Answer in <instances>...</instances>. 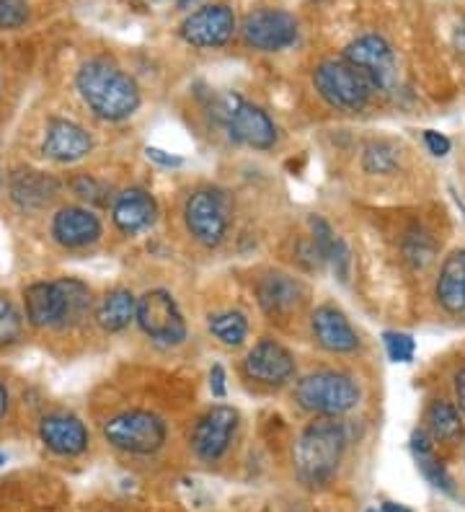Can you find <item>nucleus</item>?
I'll use <instances>...</instances> for the list:
<instances>
[{"mask_svg":"<svg viewBox=\"0 0 465 512\" xmlns=\"http://www.w3.org/2000/svg\"><path fill=\"white\" fill-rule=\"evenodd\" d=\"M75 86L86 107L106 122H122L140 107L137 83L122 68L101 57H93L81 65L75 75Z\"/></svg>","mask_w":465,"mask_h":512,"instance_id":"obj_1","label":"nucleus"},{"mask_svg":"<svg viewBox=\"0 0 465 512\" xmlns=\"http://www.w3.org/2000/svg\"><path fill=\"white\" fill-rule=\"evenodd\" d=\"M347 448V427L336 417H321L300 432L295 443V471L308 487H321L339 469Z\"/></svg>","mask_w":465,"mask_h":512,"instance_id":"obj_2","label":"nucleus"},{"mask_svg":"<svg viewBox=\"0 0 465 512\" xmlns=\"http://www.w3.org/2000/svg\"><path fill=\"white\" fill-rule=\"evenodd\" d=\"M295 401L308 414L341 417L360 404V386L347 373L318 370V373L300 378L298 386H295Z\"/></svg>","mask_w":465,"mask_h":512,"instance_id":"obj_3","label":"nucleus"},{"mask_svg":"<svg viewBox=\"0 0 465 512\" xmlns=\"http://www.w3.org/2000/svg\"><path fill=\"white\" fill-rule=\"evenodd\" d=\"M104 438L112 448L132 456H153L166 443V422L145 409L114 414L104 422Z\"/></svg>","mask_w":465,"mask_h":512,"instance_id":"obj_4","label":"nucleus"},{"mask_svg":"<svg viewBox=\"0 0 465 512\" xmlns=\"http://www.w3.org/2000/svg\"><path fill=\"white\" fill-rule=\"evenodd\" d=\"M313 86L331 109L347 114L362 112L372 96L360 70L352 68L347 60H323L313 73Z\"/></svg>","mask_w":465,"mask_h":512,"instance_id":"obj_5","label":"nucleus"},{"mask_svg":"<svg viewBox=\"0 0 465 512\" xmlns=\"http://www.w3.org/2000/svg\"><path fill=\"white\" fill-rule=\"evenodd\" d=\"M215 117L220 119V125L236 143L259 150H269L277 143V127H274L272 117L238 94H225L217 101Z\"/></svg>","mask_w":465,"mask_h":512,"instance_id":"obj_6","label":"nucleus"},{"mask_svg":"<svg viewBox=\"0 0 465 512\" xmlns=\"http://www.w3.org/2000/svg\"><path fill=\"white\" fill-rule=\"evenodd\" d=\"M352 68L360 70L372 94H391L398 86V63L391 44L378 34H362L344 47V57Z\"/></svg>","mask_w":465,"mask_h":512,"instance_id":"obj_7","label":"nucleus"},{"mask_svg":"<svg viewBox=\"0 0 465 512\" xmlns=\"http://www.w3.org/2000/svg\"><path fill=\"white\" fill-rule=\"evenodd\" d=\"M184 223L197 244L207 246V249L220 246L230 228L228 194L212 187L192 192L184 205Z\"/></svg>","mask_w":465,"mask_h":512,"instance_id":"obj_8","label":"nucleus"},{"mask_svg":"<svg viewBox=\"0 0 465 512\" xmlns=\"http://www.w3.org/2000/svg\"><path fill=\"white\" fill-rule=\"evenodd\" d=\"M135 321L155 344L163 347H176L186 339V321L179 303L166 290H148L143 298H137Z\"/></svg>","mask_w":465,"mask_h":512,"instance_id":"obj_9","label":"nucleus"},{"mask_svg":"<svg viewBox=\"0 0 465 512\" xmlns=\"http://www.w3.org/2000/svg\"><path fill=\"white\" fill-rule=\"evenodd\" d=\"M236 13L225 3H207L181 21L179 34L197 50H220L236 34Z\"/></svg>","mask_w":465,"mask_h":512,"instance_id":"obj_10","label":"nucleus"},{"mask_svg":"<svg viewBox=\"0 0 465 512\" xmlns=\"http://www.w3.org/2000/svg\"><path fill=\"white\" fill-rule=\"evenodd\" d=\"M241 37L251 50L282 52L298 39V21L282 8H259L243 19Z\"/></svg>","mask_w":465,"mask_h":512,"instance_id":"obj_11","label":"nucleus"},{"mask_svg":"<svg viewBox=\"0 0 465 512\" xmlns=\"http://www.w3.org/2000/svg\"><path fill=\"white\" fill-rule=\"evenodd\" d=\"M238 412L233 406L217 404L210 412L197 419L192 430V448L194 456L205 463H215L228 453L230 440L236 435Z\"/></svg>","mask_w":465,"mask_h":512,"instance_id":"obj_12","label":"nucleus"},{"mask_svg":"<svg viewBox=\"0 0 465 512\" xmlns=\"http://www.w3.org/2000/svg\"><path fill=\"white\" fill-rule=\"evenodd\" d=\"M243 370L254 383L267 388L285 386L295 375V360H292L290 350H285L282 344L274 339L264 337L251 347V352L243 360Z\"/></svg>","mask_w":465,"mask_h":512,"instance_id":"obj_13","label":"nucleus"},{"mask_svg":"<svg viewBox=\"0 0 465 512\" xmlns=\"http://www.w3.org/2000/svg\"><path fill=\"white\" fill-rule=\"evenodd\" d=\"M39 438L52 453L65 458H75L86 453L88 430L81 419L68 412H55L42 417L39 422Z\"/></svg>","mask_w":465,"mask_h":512,"instance_id":"obj_14","label":"nucleus"},{"mask_svg":"<svg viewBox=\"0 0 465 512\" xmlns=\"http://www.w3.org/2000/svg\"><path fill=\"white\" fill-rule=\"evenodd\" d=\"M26 321L34 329H65V293L60 280L34 282L24 290Z\"/></svg>","mask_w":465,"mask_h":512,"instance_id":"obj_15","label":"nucleus"},{"mask_svg":"<svg viewBox=\"0 0 465 512\" xmlns=\"http://www.w3.org/2000/svg\"><path fill=\"white\" fill-rule=\"evenodd\" d=\"M52 238L65 249H86L101 238V220L88 207L68 205L52 218Z\"/></svg>","mask_w":465,"mask_h":512,"instance_id":"obj_16","label":"nucleus"},{"mask_svg":"<svg viewBox=\"0 0 465 512\" xmlns=\"http://www.w3.org/2000/svg\"><path fill=\"white\" fill-rule=\"evenodd\" d=\"M310 329H313V337L321 344L326 352H334V355H349L360 347V339H357V331L352 329L349 319L336 306L326 303V306H318L313 311V319H310Z\"/></svg>","mask_w":465,"mask_h":512,"instance_id":"obj_17","label":"nucleus"},{"mask_svg":"<svg viewBox=\"0 0 465 512\" xmlns=\"http://www.w3.org/2000/svg\"><path fill=\"white\" fill-rule=\"evenodd\" d=\"M155 218H158V205H155L153 194L145 189H124L112 202V220L124 236H137V233L148 231Z\"/></svg>","mask_w":465,"mask_h":512,"instance_id":"obj_18","label":"nucleus"},{"mask_svg":"<svg viewBox=\"0 0 465 512\" xmlns=\"http://www.w3.org/2000/svg\"><path fill=\"white\" fill-rule=\"evenodd\" d=\"M44 156L57 163H75L88 156L93 148V140L81 125L70 119H52L44 135Z\"/></svg>","mask_w":465,"mask_h":512,"instance_id":"obj_19","label":"nucleus"},{"mask_svg":"<svg viewBox=\"0 0 465 512\" xmlns=\"http://www.w3.org/2000/svg\"><path fill=\"white\" fill-rule=\"evenodd\" d=\"M256 298H259L261 311L272 319H285L290 316L303 300V285L295 277L285 272H269L256 282Z\"/></svg>","mask_w":465,"mask_h":512,"instance_id":"obj_20","label":"nucleus"},{"mask_svg":"<svg viewBox=\"0 0 465 512\" xmlns=\"http://www.w3.org/2000/svg\"><path fill=\"white\" fill-rule=\"evenodd\" d=\"M8 192L11 200L21 207V210H42L50 205L60 192V182L55 176L44 174V171L34 169H19L11 174L8 182Z\"/></svg>","mask_w":465,"mask_h":512,"instance_id":"obj_21","label":"nucleus"},{"mask_svg":"<svg viewBox=\"0 0 465 512\" xmlns=\"http://www.w3.org/2000/svg\"><path fill=\"white\" fill-rule=\"evenodd\" d=\"M437 300L447 313H465V249L453 251L442 262Z\"/></svg>","mask_w":465,"mask_h":512,"instance_id":"obj_22","label":"nucleus"},{"mask_svg":"<svg viewBox=\"0 0 465 512\" xmlns=\"http://www.w3.org/2000/svg\"><path fill=\"white\" fill-rule=\"evenodd\" d=\"M137 316V298L130 290L117 288L112 293H106L104 298L96 303V311H93V319L109 334H117L124 331L127 326L135 321Z\"/></svg>","mask_w":465,"mask_h":512,"instance_id":"obj_23","label":"nucleus"},{"mask_svg":"<svg viewBox=\"0 0 465 512\" xmlns=\"http://www.w3.org/2000/svg\"><path fill=\"white\" fill-rule=\"evenodd\" d=\"M411 453H414L416 466H419L424 479H427L434 489H440V492L455 497L453 479H450V474H447V469L442 466L440 458L434 456V445L427 430H416L414 435H411Z\"/></svg>","mask_w":465,"mask_h":512,"instance_id":"obj_24","label":"nucleus"},{"mask_svg":"<svg viewBox=\"0 0 465 512\" xmlns=\"http://www.w3.org/2000/svg\"><path fill=\"white\" fill-rule=\"evenodd\" d=\"M424 422H427V432L432 440H455L463 430V422H460L458 406L450 404L445 399L429 401L427 412H424Z\"/></svg>","mask_w":465,"mask_h":512,"instance_id":"obj_25","label":"nucleus"},{"mask_svg":"<svg viewBox=\"0 0 465 512\" xmlns=\"http://www.w3.org/2000/svg\"><path fill=\"white\" fill-rule=\"evenodd\" d=\"M207 329H210L212 337L217 342H223L225 347H238L243 344V339L248 337V321L241 311H223L210 316L207 321Z\"/></svg>","mask_w":465,"mask_h":512,"instance_id":"obj_26","label":"nucleus"},{"mask_svg":"<svg viewBox=\"0 0 465 512\" xmlns=\"http://www.w3.org/2000/svg\"><path fill=\"white\" fill-rule=\"evenodd\" d=\"M362 166H365L367 174H393L398 166V150L391 143H372L367 145L365 158H362Z\"/></svg>","mask_w":465,"mask_h":512,"instance_id":"obj_27","label":"nucleus"},{"mask_svg":"<svg viewBox=\"0 0 465 512\" xmlns=\"http://www.w3.org/2000/svg\"><path fill=\"white\" fill-rule=\"evenodd\" d=\"M21 331H24L21 313L16 311V306H13L6 295H0V350L19 342Z\"/></svg>","mask_w":465,"mask_h":512,"instance_id":"obj_28","label":"nucleus"},{"mask_svg":"<svg viewBox=\"0 0 465 512\" xmlns=\"http://www.w3.org/2000/svg\"><path fill=\"white\" fill-rule=\"evenodd\" d=\"M403 251H406V259L414 269H424L434 259V244L427 233H409Z\"/></svg>","mask_w":465,"mask_h":512,"instance_id":"obj_29","label":"nucleus"},{"mask_svg":"<svg viewBox=\"0 0 465 512\" xmlns=\"http://www.w3.org/2000/svg\"><path fill=\"white\" fill-rule=\"evenodd\" d=\"M383 344L393 363H411V360H414L416 344L411 334H403V331H385Z\"/></svg>","mask_w":465,"mask_h":512,"instance_id":"obj_30","label":"nucleus"},{"mask_svg":"<svg viewBox=\"0 0 465 512\" xmlns=\"http://www.w3.org/2000/svg\"><path fill=\"white\" fill-rule=\"evenodd\" d=\"M70 189H73L83 202H91V205H106V202H109V187L88 174L75 176L73 182H70Z\"/></svg>","mask_w":465,"mask_h":512,"instance_id":"obj_31","label":"nucleus"},{"mask_svg":"<svg viewBox=\"0 0 465 512\" xmlns=\"http://www.w3.org/2000/svg\"><path fill=\"white\" fill-rule=\"evenodd\" d=\"M29 19V0H0V29L13 32Z\"/></svg>","mask_w":465,"mask_h":512,"instance_id":"obj_32","label":"nucleus"},{"mask_svg":"<svg viewBox=\"0 0 465 512\" xmlns=\"http://www.w3.org/2000/svg\"><path fill=\"white\" fill-rule=\"evenodd\" d=\"M310 233H313V244L321 251L323 262H329L331 251H334L336 241H339V238L334 236V231H331V225L323 218H318V215H313V218H310Z\"/></svg>","mask_w":465,"mask_h":512,"instance_id":"obj_33","label":"nucleus"},{"mask_svg":"<svg viewBox=\"0 0 465 512\" xmlns=\"http://www.w3.org/2000/svg\"><path fill=\"white\" fill-rule=\"evenodd\" d=\"M329 262H331V267H334L336 277H339L341 282H347L349 280V262H352V259H349V249H347V244L341 241V238L336 241L334 251H331V256H329Z\"/></svg>","mask_w":465,"mask_h":512,"instance_id":"obj_34","label":"nucleus"},{"mask_svg":"<svg viewBox=\"0 0 465 512\" xmlns=\"http://www.w3.org/2000/svg\"><path fill=\"white\" fill-rule=\"evenodd\" d=\"M424 145H427L429 153H432V156H437V158H442V156H447V153H450V140H447L442 132H434V130L424 132Z\"/></svg>","mask_w":465,"mask_h":512,"instance_id":"obj_35","label":"nucleus"},{"mask_svg":"<svg viewBox=\"0 0 465 512\" xmlns=\"http://www.w3.org/2000/svg\"><path fill=\"white\" fill-rule=\"evenodd\" d=\"M210 391H212V396H215V399H225V394H228V391H225V370H223V365H212V370H210Z\"/></svg>","mask_w":465,"mask_h":512,"instance_id":"obj_36","label":"nucleus"},{"mask_svg":"<svg viewBox=\"0 0 465 512\" xmlns=\"http://www.w3.org/2000/svg\"><path fill=\"white\" fill-rule=\"evenodd\" d=\"M145 153H148L150 161L161 163V166H168V169H171V166H181V163H184L179 156H171V153H166V150H161V148H148Z\"/></svg>","mask_w":465,"mask_h":512,"instance_id":"obj_37","label":"nucleus"},{"mask_svg":"<svg viewBox=\"0 0 465 512\" xmlns=\"http://www.w3.org/2000/svg\"><path fill=\"white\" fill-rule=\"evenodd\" d=\"M455 399H458V406L465 412V370L455 373Z\"/></svg>","mask_w":465,"mask_h":512,"instance_id":"obj_38","label":"nucleus"},{"mask_svg":"<svg viewBox=\"0 0 465 512\" xmlns=\"http://www.w3.org/2000/svg\"><path fill=\"white\" fill-rule=\"evenodd\" d=\"M453 44L455 50L460 52V55H465V19L460 21L458 26H455V34H453Z\"/></svg>","mask_w":465,"mask_h":512,"instance_id":"obj_39","label":"nucleus"},{"mask_svg":"<svg viewBox=\"0 0 465 512\" xmlns=\"http://www.w3.org/2000/svg\"><path fill=\"white\" fill-rule=\"evenodd\" d=\"M8 412V388L6 383H0V419L6 417Z\"/></svg>","mask_w":465,"mask_h":512,"instance_id":"obj_40","label":"nucleus"},{"mask_svg":"<svg viewBox=\"0 0 465 512\" xmlns=\"http://www.w3.org/2000/svg\"><path fill=\"white\" fill-rule=\"evenodd\" d=\"M383 512H411L409 507L403 505H396V502H383V507H380Z\"/></svg>","mask_w":465,"mask_h":512,"instance_id":"obj_41","label":"nucleus"},{"mask_svg":"<svg viewBox=\"0 0 465 512\" xmlns=\"http://www.w3.org/2000/svg\"><path fill=\"white\" fill-rule=\"evenodd\" d=\"M192 3H197V0H176V6H179V8H189Z\"/></svg>","mask_w":465,"mask_h":512,"instance_id":"obj_42","label":"nucleus"},{"mask_svg":"<svg viewBox=\"0 0 465 512\" xmlns=\"http://www.w3.org/2000/svg\"><path fill=\"white\" fill-rule=\"evenodd\" d=\"M3 463H6V456H3V453H0V466H3Z\"/></svg>","mask_w":465,"mask_h":512,"instance_id":"obj_43","label":"nucleus"},{"mask_svg":"<svg viewBox=\"0 0 465 512\" xmlns=\"http://www.w3.org/2000/svg\"><path fill=\"white\" fill-rule=\"evenodd\" d=\"M367 512H383V510H367Z\"/></svg>","mask_w":465,"mask_h":512,"instance_id":"obj_44","label":"nucleus"},{"mask_svg":"<svg viewBox=\"0 0 465 512\" xmlns=\"http://www.w3.org/2000/svg\"><path fill=\"white\" fill-rule=\"evenodd\" d=\"M0 184H3V179H0Z\"/></svg>","mask_w":465,"mask_h":512,"instance_id":"obj_45","label":"nucleus"}]
</instances>
